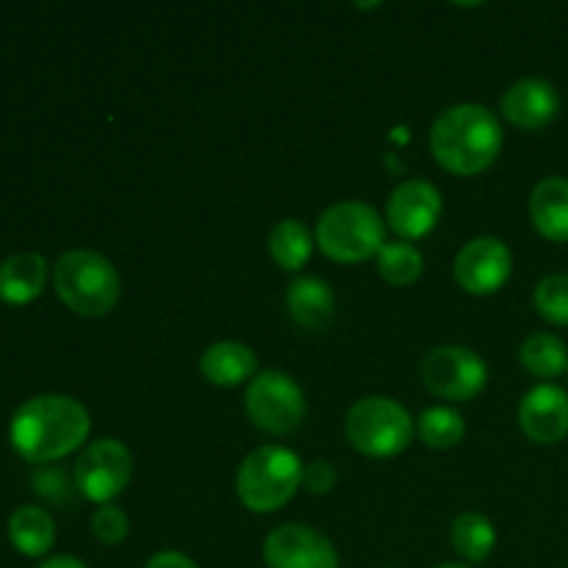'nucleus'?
<instances>
[{
    "instance_id": "13",
    "label": "nucleus",
    "mask_w": 568,
    "mask_h": 568,
    "mask_svg": "<svg viewBox=\"0 0 568 568\" xmlns=\"http://www.w3.org/2000/svg\"><path fill=\"white\" fill-rule=\"evenodd\" d=\"M519 427L532 444H560L568 436V392L555 383H541L521 397Z\"/></svg>"
},
{
    "instance_id": "16",
    "label": "nucleus",
    "mask_w": 568,
    "mask_h": 568,
    "mask_svg": "<svg viewBox=\"0 0 568 568\" xmlns=\"http://www.w3.org/2000/svg\"><path fill=\"white\" fill-rule=\"evenodd\" d=\"M286 311L303 331L316 333L331 325L336 314V297L322 277L303 275L286 288Z\"/></svg>"
},
{
    "instance_id": "17",
    "label": "nucleus",
    "mask_w": 568,
    "mask_h": 568,
    "mask_svg": "<svg viewBox=\"0 0 568 568\" xmlns=\"http://www.w3.org/2000/svg\"><path fill=\"white\" fill-rule=\"evenodd\" d=\"M530 220L547 242H568V178L549 175L530 194Z\"/></svg>"
},
{
    "instance_id": "7",
    "label": "nucleus",
    "mask_w": 568,
    "mask_h": 568,
    "mask_svg": "<svg viewBox=\"0 0 568 568\" xmlns=\"http://www.w3.org/2000/svg\"><path fill=\"white\" fill-rule=\"evenodd\" d=\"M244 408L250 422L266 436H288L305 419V394L292 375L264 369L247 383Z\"/></svg>"
},
{
    "instance_id": "4",
    "label": "nucleus",
    "mask_w": 568,
    "mask_h": 568,
    "mask_svg": "<svg viewBox=\"0 0 568 568\" xmlns=\"http://www.w3.org/2000/svg\"><path fill=\"white\" fill-rule=\"evenodd\" d=\"M303 460L277 444H264L242 460L236 471V497L250 514H275L292 503L303 486Z\"/></svg>"
},
{
    "instance_id": "28",
    "label": "nucleus",
    "mask_w": 568,
    "mask_h": 568,
    "mask_svg": "<svg viewBox=\"0 0 568 568\" xmlns=\"http://www.w3.org/2000/svg\"><path fill=\"white\" fill-rule=\"evenodd\" d=\"M144 568H200L189 555L172 552V549H164V552H155L153 558L144 564Z\"/></svg>"
},
{
    "instance_id": "1",
    "label": "nucleus",
    "mask_w": 568,
    "mask_h": 568,
    "mask_svg": "<svg viewBox=\"0 0 568 568\" xmlns=\"http://www.w3.org/2000/svg\"><path fill=\"white\" fill-rule=\"evenodd\" d=\"M92 430L89 410L67 394H39L14 410L9 442L28 464H53L75 453Z\"/></svg>"
},
{
    "instance_id": "2",
    "label": "nucleus",
    "mask_w": 568,
    "mask_h": 568,
    "mask_svg": "<svg viewBox=\"0 0 568 568\" xmlns=\"http://www.w3.org/2000/svg\"><path fill=\"white\" fill-rule=\"evenodd\" d=\"M503 122L480 103H458L436 116L430 153L449 175L471 178L486 172L503 150Z\"/></svg>"
},
{
    "instance_id": "23",
    "label": "nucleus",
    "mask_w": 568,
    "mask_h": 568,
    "mask_svg": "<svg viewBox=\"0 0 568 568\" xmlns=\"http://www.w3.org/2000/svg\"><path fill=\"white\" fill-rule=\"evenodd\" d=\"M422 272H425V255L419 253V247L403 242V239L399 242H386L381 253H377V275L386 283H392V286H414L422 277Z\"/></svg>"
},
{
    "instance_id": "8",
    "label": "nucleus",
    "mask_w": 568,
    "mask_h": 568,
    "mask_svg": "<svg viewBox=\"0 0 568 568\" xmlns=\"http://www.w3.org/2000/svg\"><path fill=\"white\" fill-rule=\"evenodd\" d=\"M419 375L436 397L449 399V403H469L488 386L486 361L475 349L458 347V344L430 349L422 358Z\"/></svg>"
},
{
    "instance_id": "27",
    "label": "nucleus",
    "mask_w": 568,
    "mask_h": 568,
    "mask_svg": "<svg viewBox=\"0 0 568 568\" xmlns=\"http://www.w3.org/2000/svg\"><path fill=\"white\" fill-rule=\"evenodd\" d=\"M338 475L331 464L325 460H314L303 469V486L308 488L311 494H331L336 488Z\"/></svg>"
},
{
    "instance_id": "25",
    "label": "nucleus",
    "mask_w": 568,
    "mask_h": 568,
    "mask_svg": "<svg viewBox=\"0 0 568 568\" xmlns=\"http://www.w3.org/2000/svg\"><path fill=\"white\" fill-rule=\"evenodd\" d=\"M532 305L541 314V320H547L549 325L568 327V275L566 272H552V275H544L536 283V292H532Z\"/></svg>"
},
{
    "instance_id": "19",
    "label": "nucleus",
    "mask_w": 568,
    "mask_h": 568,
    "mask_svg": "<svg viewBox=\"0 0 568 568\" xmlns=\"http://www.w3.org/2000/svg\"><path fill=\"white\" fill-rule=\"evenodd\" d=\"M9 541L26 558H42L55 544L53 516L37 505H22L9 519Z\"/></svg>"
},
{
    "instance_id": "21",
    "label": "nucleus",
    "mask_w": 568,
    "mask_h": 568,
    "mask_svg": "<svg viewBox=\"0 0 568 568\" xmlns=\"http://www.w3.org/2000/svg\"><path fill=\"white\" fill-rule=\"evenodd\" d=\"M519 361L538 381H552L568 369V347L552 333H532L521 342Z\"/></svg>"
},
{
    "instance_id": "3",
    "label": "nucleus",
    "mask_w": 568,
    "mask_h": 568,
    "mask_svg": "<svg viewBox=\"0 0 568 568\" xmlns=\"http://www.w3.org/2000/svg\"><path fill=\"white\" fill-rule=\"evenodd\" d=\"M53 286L61 303L78 316H105L120 303L122 281L105 255L70 250L53 266Z\"/></svg>"
},
{
    "instance_id": "26",
    "label": "nucleus",
    "mask_w": 568,
    "mask_h": 568,
    "mask_svg": "<svg viewBox=\"0 0 568 568\" xmlns=\"http://www.w3.org/2000/svg\"><path fill=\"white\" fill-rule=\"evenodd\" d=\"M92 532L105 547H120L128 538V532H131V521H128L125 510L120 505H100L92 514Z\"/></svg>"
},
{
    "instance_id": "11",
    "label": "nucleus",
    "mask_w": 568,
    "mask_h": 568,
    "mask_svg": "<svg viewBox=\"0 0 568 568\" xmlns=\"http://www.w3.org/2000/svg\"><path fill=\"white\" fill-rule=\"evenodd\" d=\"M266 568H338L331 538L300 521L275 527L264 541Z\"/></svg>"
},
{
    "instance_id": "14",
    "label": "nucleus",
    "mask_w": 568,
    "mask_h": 568,
    "mask_svg": "<svg viewBox=\"0 0 568 568\" xmlns=\"http://www.w3.org/2000/svg\"><path fill=\"white\" fill-rule=\"evenodd\" d=\"M499 111L510 125L521 131H541L558 116L560 94L544 78H521L505 89L499 98Z\"/></svg>"
},
{
    "instance_id": "20",
    "label": "nucleus",
    "mask_w": 568,
    "mask_h": 568,
    "mask_svg": "<svg viewBox=\"0 0 568 568\" xmlns=\"http://www.w3.org/2000/svg\"><path fill=\"white\" fill-rule=\"evenodd\" d=\"M311 253H314V236H311L308 225L294 216L281 220L270 233V255L283 272H297L308 264Z\"/></svg>"
},
{
    "instance_id": "5",
    "label": "nucleus",
    "mask_w": 568,
    "mask_h": 568,
    "mask_svg": "<svg viewBox=\"0 0 568 568\" xmlns=\"http://www.w3.org/2000/svg\"><path fill=\"white\" fill-rule=\"evenodd\" d=\"M314 239L325 258L336 264H361L377 258L386 244V225L372 205L342 200L322 211Z\"/></svg>"
},
{
    "instance_id": "30",
    "label": "nucleus",
    "mask_w": 568,
    "mask_h": 568,
    "mask_svg": "<svg viewBox=\"0 0 568 568\" xmlns=\"http://www.w3.org/2000/svg\"><path fill=\"white\" fill-rule=\"evenodd\" d=\"M436 568H471V566H466V564H442V566H436Z\"/></svg>"
},
{
    "instance_id": "9",
    "label": "nucleus",
    "mask_w": 568,
    "mask_h": 568,
    "mask_svg": "<svg viewBox=\"0 0 568 568\" xmlns=\"http://www.w3.org/2000/svg\"><path fill=\"white\" fill-rule=\"evenodd\" d=\"M133 477V455L120 438H100L89 444L75 464V486L89 503L109 505L120 497Z\"/></svg>"
},
{
    "instance_id": "24",
    "label": "nucleus",
    "mask_w": 568,
    "mask_h": 568,
    "mask_svg": "<svg viewBox=\"0 0 568 568\" xmlns=\"http://www.w3.org/2000/svg\"><path fill=\"white\" fill-rule=\"evenodd\" d=\"M464 416L455 408H447V405H436V408L422 410L419 422H416V436H419V442L430 449H453L455 444L464 438Z\"/></svg>"
},
{
    "instance_id": "10",
    "label": "nucleus",
    "mask_w": 568,
    "mask_h": 568,
    "mask_svg": "<svg viewBox=\"0 0 568 568\" xmlns=\"http://www.w3.org/2000/svg\"><path fill=\"white\" fill-rule=\"evenodd\" d=\"M514 272V253L497 236H477L458 250L453 264L455 283L466 294L488 297L497 294Z\"/></svg>"
},
{
    "instance_id": "15",
    "label": "nucleus",
    "mask_w": 568,
    "mask_h": 568,
    "mask_svg": "<svg viewBox=\"0 0 568 568\" xmlns=\"http://www.w3.org/2000/svg\"><path fill=\"white\" fill-rule=\"evenodd\" d=\"M200 375L220 388H236L258 375V355L242 342H216L200 355Z\"/></svg>"
},
{
    "instance_id": "12",
    "label": "nucleus",
    "mask_w": 568,
    "mask_h": 568,
    "mask_svg": "<svg viewBox=\"0 0 568 568\" xmlns=\"http://www.w3.org/2000/svg\"><path fill=\"white\" fill-rule=\"evenodd\" d=\"M442 209V192L430 181L410 178L388 194L386 222L403 242H416L438 225Z\"/></svg>"
},
{
    "instance_id": "22",
    "label": "nucleus",
    "mask_w": 568,
    "mask_h": 568,
    "mask_svg": "<svg viewBox=\"0 0 568 568\" xmlns=\"http://www.w3.org/2000/svg\"><path fill=\"white\" fill-rule=\"evenodd\" d=\"M453 547L466 564H483L497 547V530L483 514H460L453 521Z\"/></svg>"
},
{
    "instance_id": "18",
    "label": "nucleus",
    "mask_w": 568,
    "mask_h": 568,
    "mask_svg": "<svg viewBox=\"0 0 568 568\" xmlns=\"http://www.w3.org/2000/svg\"><path fill=\"white\" fill-rule=\"evenodd\" d=\"M48 283V261L39 253H14L0 261V300L9 305H28Z\"/></svg>"
},
{
    "instance_id": "29",
    "label": "nucleus",
    "mask_w": 568,
    "mask_h": 568,
    "mask_svg": "<svg viewBox=\"0 0 568 568\" xmlns=\"http://www.w3.org/2000/svg\"><path fill=\"white\" fill-rule=\"evenodd\" d=\"M39 568H89L87 564H81L78 558H72V555H59V558H50L44 560Z\"/></svg>"
},
{
    "instance_id": "6",
    "label": "nucleus",
    "mask_w": 568,
    "mask_h": 568,
    "mask_svg": "<svg viewBox=\"0 0 568 568\" xmlns=\"http://www.w3.org/2000/svg\"><path fill=\"white\" fill-rule=\"evenodd\" d=\"M416 433L414 416L392 397H364L347 410L344 436L366 458H394L405 453Z\"/></svg>"
}]
</instances>
